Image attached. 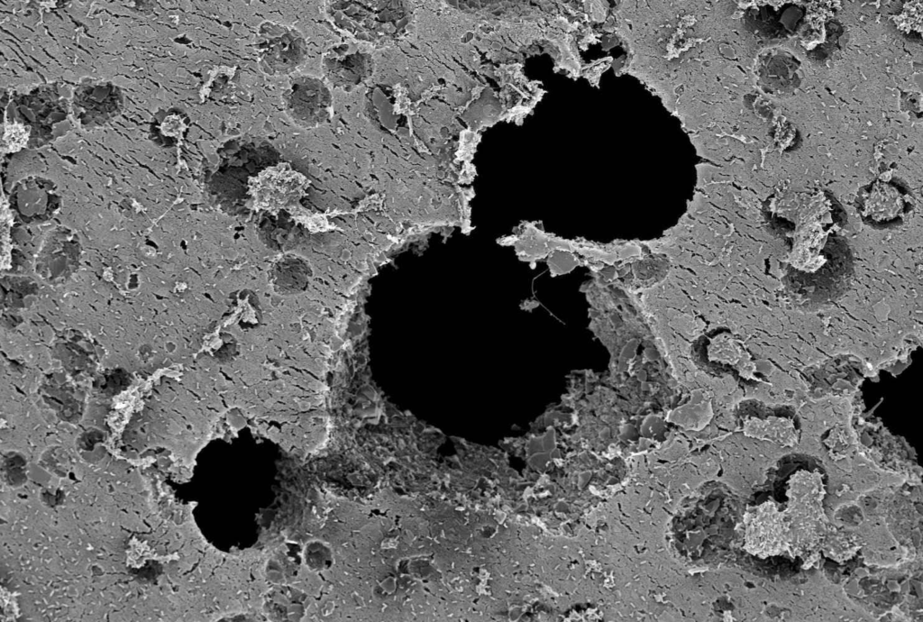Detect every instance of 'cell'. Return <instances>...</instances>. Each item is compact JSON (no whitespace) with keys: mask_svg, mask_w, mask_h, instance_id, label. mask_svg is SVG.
<instances>
[{"mask_svg":"<svg viewBox=\"0 0 923 622\" xmlns=\"http://www.w3.org/2000/svg\"><path fill=\"white\" fill-rule=\"evenodd\" d=\"M257 50L260 66L269 74H289L306 56V43L297 31L270 23L259 31Z\"/></svg>","mask_w":923,"mask_h":622,"instance_id":"cell-1","label":"cell"},{"mask_svg":"<svg viewBox=\"0 0 923 622\" xmlns=\"http://www.w3.org/2000/svg\"><path fill=\"white\" fill-rule=\"evenodd\" d=\"M285 107L293 122L303 127H313L327 120L332 108L327 87L315 78H296L285 94Z\"/></svg>","mask_w":923,"mask_h":622,"instance_id":"cell-2","label":"cell"}]
</instances>
